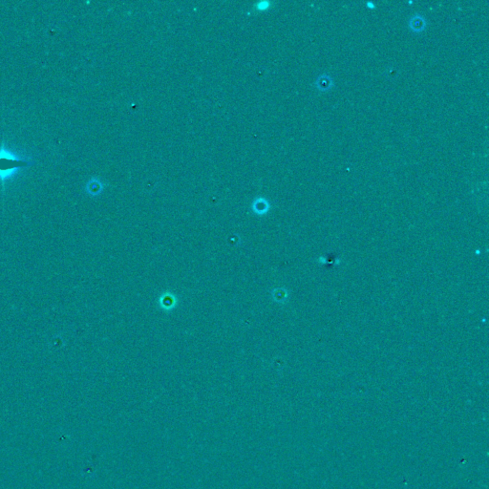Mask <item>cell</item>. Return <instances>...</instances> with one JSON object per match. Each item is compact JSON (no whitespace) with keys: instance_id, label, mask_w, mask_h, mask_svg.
Segmentation results:
<instances>
[{"instance_id":"1","label":"cell","mask_w":489,"mask_h":489,"mask_svg":"<svg viewBox=\"0 0 489 489\" xmlns=\"http://www.w3.org/2000/svg\"><path fill=\"white\" fill-rule=\"evenodd\" d=\"M28 165H32V163L23 160H17L8 157H0V172L9 171L19 167H26Z\"/></svg>"}]
</instances>
